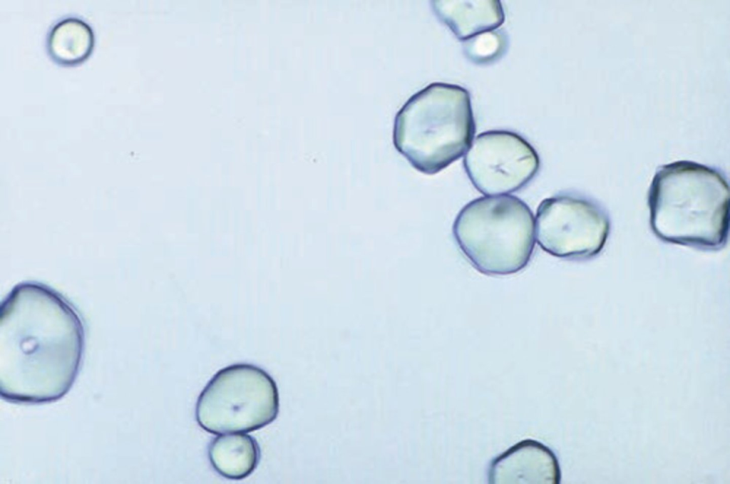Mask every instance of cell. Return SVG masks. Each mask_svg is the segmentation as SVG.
I'll use <instances>...</instances> for the list:
<instances>
[{
    "instance_id": "6da1fadb",
    "label": "cell",
    "mask_w": 730,
    "mask_h": 484,
    "mask_svg": "<svg viewBox=\"0 0 730 484\" xmlns=\"http://www.w3.org/2000/svg\"><path fill=\"white\" fill-rule=\"evenodd\" d=\"M85 346L75 307L51 287L17 284L0 309V391L7 401H56L72 387Z\"/></svg>"
},
{
    "instance_id": "7a4b0ae2",
    "label": "cell",
    "mask_w": 730,
    "mask_h": 484,
    "mask_svg": "<svg viewBox=\"0 0 730 484\" xmlns=\"http://www.w3.org/2000/svg\"><path fill=\"white\" fill-rule=\"evenodd\" d=\"M652 230L660 240L701 249H719L729 232V190L717 170L693 161L666 164L648 192Z\"/></svg>"
},
{
    "instance_id": "3957f363",
    "label": "cell",
    "mask_w": 730,
    "mask_h": 484,
    "mask_svg": "<svg viewBox=\"0 0 730 484\" xmlns=\"http://www.w3.org/2000/svg\"><path fill=\"white\" fill-rule=\"evenodd\" d=\"M475 133L469 92L436 82L414 93L397 112L393 143L414 169L434 175L463 155Z\"/></svg>"
},
{
    "instance_id": "277c9868",
    "label": "cell",
    "mask_w": 730,
    "mask_h": 484,
    "mask_svg": "<svg viewBox=\"0 0 730 484\" xmlns=\"http://www.w3.org/2000/svg\"><path fill=\"white\" fill-rule=\"evenodd\" d=\"M455 241L480 273L505 276L523 270L535 247L532 210L513 195L485 196L466 204L453 225Z\"/></svg>"
},
{
    "instance_id": "5b68a950",
    "label": "cell",
    "mask_w": 730,
    "mask_h": 484,
    "mask_svg": "<svg viewBox=\"0 0 730 484\" xmlns=\"http://www.w3.org/2000/svg\"><path fill=\"white\" fill-rule=\"evenodd\" d=\"M279 410L277 383L262 369L235 364L218 371L198 396L195 418L212 434L247 433L274 421Z\"/></svg>"
},
{
    "instance_id": "8992f818",
    "label": "cell",
    "mask_w": 730,
    "mask_h": 484,
    "mask_svg": "<svg viewBox=\"0 0 730 484\" xmlns=\"http://www.w3.org/2000/svg\"><path fill=\"white\" fill-rule=\"evenodd\" d=\"M535 229L537 242L543 251L555 257L580 260L602 250L610 222L595 202L580 195L560 194L540 203Z\"/></svg>"
},
{
    "instance_id": "52a82bcc",
    "label": "cell",
    "mask_w": 730,
    "mask_h": 484,
    "mask_svg": "<svg viewBox=\"0 0 730 484\" xmlns=\"http://www.w3.org/2000/svg\"><path fill=\"white\" fill-rule=\"evenodd\" d=\"M463 163L472 185L485 195L520 190L536 176L540 167L539 155L531 144L520 135L505 130L478 134Z\"/></svg>"
},
{
    "instance_id": "ba28073f",
    "label": "cell",
    "mask_w": 730,
    "mask_h": 484,
    "mask_svg": "<svg viewBox=\"0 0 730 484\" xmlns=\"http://www.w3.org/2000/svg\"><path fill=\"white\" fill-rule=\"evenodd\" d=\"M561 473L554 453L544 444L523 440L495 458L488 470L494 484H559Z\"/></svg>"
},
{
    "instance_id": "9c48e42d",
    "label": "cell",
    "mask_w": 730,
    "mask_h": 484,
    "mask_svg": "<svg viewBox=\"0 0 730 484\" xmlns=\"http://www.w3.org/2000/svg\"><path fill=\"white\" fill-rule=\"evenodd\" d=\"M431 5L437 18L461 41L493 31L505 21L498 0H436Z\"/></svg>"
},
{
    "instance_id": "30bf717a",
    "label": "cell",
    "mask_w": 730,
    "mask_h": 484,
    "mask_svg": "<svg viewBox=\"0 0 730 484\" xmlns=\"http://www.w3.org/2000/svg\"><path fill=\"white\" fill-rule=\"evenodd\" d=\"M207 453L213 469L231 480H241L251 475L260 459V449L255 438L237 433L213 438Z\"/></svg>"
},
{
    "instance_id": "8fae6325",
    "label": "cell",
    "mask_w": 730,
    "mask_h": 484,
    "mask_svg": "<svg viewBox=\"0 0 730 484\" xmlns=\"http://www.w3.org/2000/svg\"><path fill=\"white\" fill-rule=\"evenodd\" d=\"M95 46L92 28L76 17L56 23L48 34L46 47L51 58L63 66H74L86 61Z\"/></svg>"
},
{
    "instance_id": "7c38bea8",
    "label": "cell",
    "mask_w": 730,
    "mask_h": 484,
    "mask_svg": "<svg viewBox=\"0 0 730 484\" xmlns=\"http://www.w3.org/2000/svg\"><path fill=\"white\" fill-rule=\"evenodd\" d=\"M505 44L503 35L493 31L466 41L464 51L474 63H485L497 58L503 53Z\"/></svg>"
}]
</instances>
